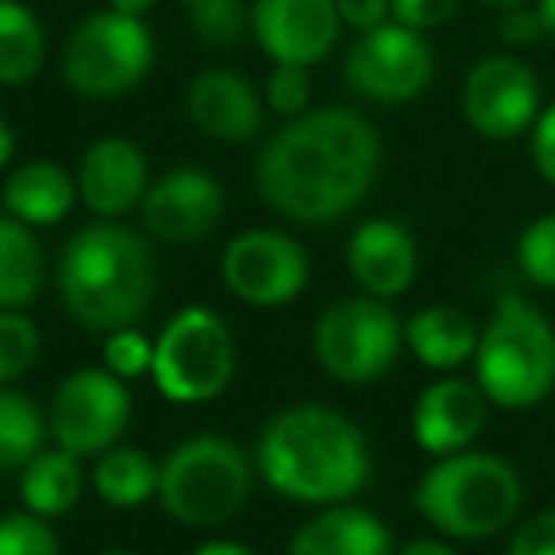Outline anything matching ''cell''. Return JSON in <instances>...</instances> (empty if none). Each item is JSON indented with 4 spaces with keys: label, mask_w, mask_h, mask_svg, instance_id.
Wrapping results in <instances>:
<instances>
[{
    "label": "cell",
    "mask_w": 555,
    "mask_h": 555,
    "mask_svg": "<svg viewBox=\"0 0 555 555\" xmlns=\"http://www.w3.org/2000/svg\"><path fill=\"white\" fill-rule=\"evenodd\" d=\"M377 171L380 138L370 118L350 107H320L289 118L262 145L255 186L286 221L327 224L362 206Z\"/></svg>",
    "instance_id": "obj_1"
},
{
    "label": "cell",
    "mask_w": 555,
    "mask_h": 555,
    "mask_svg": "<svg viewBox=\"0 0 555 555\" xmlns=\"http://www.w3.org/2000/svg\"><path fill=\"white\" fill-rule=\"evenodd\" d=\"M255 468L282 499L301 506L350 502L373 476L362 426L324 403L278 411L259 434Z\"/></svg>",
    "instance_id": "obj_2"
},
{
    "label": "cell",
    "mask_w": 555,
    "mask_h": 555,
    "mask_svg": "<svg viewBox=\"0 0 555 555\" xmlns=\"http://www.w3.org/2000/svg\"><path fill=\"white\" fill-rule=\"evenodd\" d=\"M156 267L145 236L118 221H95L73 232L57 259L62 305L88 332H118L153 305Z\"/></svg>",
    "instance_id": "obj_3"
},
{
    "label": "cell",
    "mask_w": 555,
    "mask_h": 555,
    "mask_svg": "<svg viewBox=\"0 0 555 555\" xmlns=\"http://www.w3.org/2000/svg\"><path fill=\"white\" fill-rule=\"evenodd\" d=\"M525 483L499 453L464 449L438 456L411 491V506L449 540H487L517 521Z\"/></svg>",
    "instance_id": "obj_4"
},
{
    "label": "cell",
    "mask_w": 555,
    "mask_h": 555,
    "mask_svg": "<svg viewBox=\"0 0 555 555\" xmlns=\"http://www.w3.org/2000/svg\"><path fill=\"white\" fill-rule=\"evenodd\" d=\"M476 385L502 411H529L555 388V327L525 297H499L491 320L479 327L472 358Z\"/></svg>",
    "instance_id": "obj_5"
},
{
    "label": "cell",
    "mask_w": 555,
    "mask_h": 555,
    "mask_svg": "<svg viewBox=\"0 0 555 555\" xmlns=\"http://www.w3.org/2000/svg\"><path fill=\"white\" fill-rule=\"evenodd\" d=\"M251 461L221 434H194L160 461L156 502L191 529L229 525L251 499Z\"/></svg>",
    "instance_id": "obj_6"
},
{
    "label": "cell",
    "mask_w": 555,
    "mask_h": 555,
    "mask_svg": "<svg viewBox=\"0 0 555 555\" xmlns=\"http://www.w3.org/2000/svg\"><path fill=\"white\" fill-rule=\"evenodd\" d=\"M236 343L221 312L206 305L179 309L153 339V385L171 403H209L232 385Z\"/></svg>",
    "instance_id": "obj_7"
},
{
    "label": "cell",
    "mask_w": 555,
    "mask_h": 555,
    "mask_svg": "<svg viewBox=\"0 0 555 555\" xmlns=\"http://www.w3.org/2000/svg\"><path fill=\"white\" fill-rule=\"evenodd\" d=\"M403 347V324L392 301L358 294L327 305L312 327L317 365L339 385H373L380 380Z\"/></svg>",
    "instance_id": "obj_8"
},
{
    "label": "cell",
    "mask_w": 555,
    "mask_h": 555,
    "mask_svg": "<svg viewBox=\"0 0 555 555\" xmlns=\"http://www.w3.org/2000/svg\"><path fill=\"white\" fill-rule=\"evenodd\" d=\"M153 69V35L138 16L115 9L80 20L62 54V77L85 100H115Z\"/></svg>",
    "instance_id": "obj_9"
},
{
    "label": "cell",
    "mask_w": 555,
    "mask_h": 555,
    "mask_svg": "<svg viewBox=\"0 0 555 555\" xmlns=\"http://www.w3.org/2000/svg\"><path fill=\"white\" fill-rule=\"evenodd\" d=\"M47 426L50 438L80 461L107 453L130 426V388L103 365L73 370L50 396Z\"/></svg>",
    "instance_id": "obj_10"
},
{
    "label": "cell",
    "mask_w": 555,
    "mask_h": 555,
    "mask_svg": "<svg viewBox=\"0 0 555 555\" xmlns=\"http://www.w3.org/2000/svg\"><path fill=\"white\" fill-rule=\"evenodd\" d=\"M343 77H347L350 92L362 100L380 103V107H400V103L423 95L434 80V50L423 39V31H411V27L388 20V24L358 35L343 62Z\"/></svg>",
    "instance_id": "obj_11"
},
{
    "label": "cell",
    "mask_w": 555,
    "mask_h": 555,
    "mask_svg": "<svg viewBox=\"0 0 555 555\" xmlns=\"http://www.w3.org/2000/svg\"><path fill=\"white\" fill-rule=\"evenodd\" d=\"M221 282L251 309H282L309 286V255L289 232L247 229L224 244Z\"/></svg>",
    "instance_id": "obj_12"
},
{
    "label": "cell",
    "mask_w": 555,
    "mask_h": 555,
    "mask_svg": "<svg viewBox=\"0 0 555 555\" xmlns=\"http://www.w3.org/2000/svg\"><path fill=\"white\" fill-rule=\"evenodd\" d=\"M464 122L487 141H514L540 115V80L521 57L487 54L468 69L461 88Z\"/></svg>",
    "instance_id": "obj_13"
},
{
    "label": "cell",
    "mask_w": 555,
    "mask_h": 555,
    "mask_svg": "<svg viewBox=\"0 0 555 555\" xmlns=\"http://www.w3.org/2000/svg\"><path fill=\"white\" fill-rule=\"evenodd\" d=\"M251 31L270 62L312 69L335 50L343 20L335 0H255Z\"/></svg>",
    "instance_id": "obj_14"
},
{
    "label": "cell",
    "mask_w": 555,
    "mask_h": 555,
    "mask_svg": "<svg viewBox=\"0 0 555 555\" xmlns=\"http://www.w3.org/2000/svg\"><path fill=\"white\" fill-rule=\"evenodd\" d=\"M224 194L209 171L176 168L149 183L141 198V224L164 244H194L221 224Z\"/></svg>",
    "instance_id": "obj_15"
},
{
    "label": "cell",
    "mask_w": 555,
    "mask_h": 555,
    "mask_svg": "<svg viewBox=\"0 0 555 555\" xmlns=\"http://www.w3.org/2000/svg\"><path fill=\"white\" fill-rule=\"evenodd\" d=\"M487 408H491V400H487L476 380L438 377L418 392L415 411H411V438L434 461L464 453L483 434Z\"/></svg>",
    "instance_id": "obj_16"
},
{
    "label": "cell",
    "mask_w": 555,
    "mask_h": 555,
    "mask_svg": "<svg viewBox=\"0 0 555 555\" xmlns=\"http://www.w3.org/2000/svg\"><path fill=\"white\" fill-rule=\"evenodd\" d=\"M149 191V160L138 141L100 138L85 149L77 168V198L100 221H118L130 209H141Z\"/></svg>",
    "instance_id": "obj_17"
},
{
    "label": "cell",
    "mask_w": 555,
    "mask_h": 555,
    "mask_svg": "<svg viewBox=\"0 0 555 555\" xmlns=\"http://www.w3.org/2000/svg\"><path fill=\"white\" fill-rule=\"evenodd\" d=\"M347 270L354 286L380 301H396L418 274L415 236L392 217H370L347 240Z\"/></svg>",
    "instance_id": "obj_18"
},
{
    "label": "cell",
    "mask_w": 555,
    "mask_h": 555,
    "mask_svg": "<svg viewBox=\"0 0 555 555\" xmlns=\"http://www.w3.org/2000/svg\"><path fill=\"white\" fill-rule=\"evenodd\" d=\"M186 115L206 138L240 145L262 130V100L251 80L232 69H202L186 88Z\"/></svg>",
    "instance_id": "obj_19"
},
{
    "label": "cell",
    "mask_w": 555,
    "mask_h": 555,
    "mask_svg": "<svg viewBox=\"0 0 555 555\" xmlns=\"http://www.w3.org/2000/svg\"><path fill=\"white\" fill-rule=\"evenodd\" d=\"M286 555H396L392 532L377 514L339 502L320 506L301 529L294 532Z\"/></svg>",
    "instance_id": "obj_20"
},
{
    "label": "cell",
    "mask_w": 555,
    "mask_h": 555,
    "mask_svg": "<svg viewBox=\"0 0 555 555\" xmlns=\"http://www.w3.org/2000/svg\"><path fill=\"white\" fill-rule=\"evenodd\" d=\"M403 347L426 365V370L453 373L476 358L479 347V327L472 317L453 305H430L418 309L415 317L403 324Z\"/></svg>",
    "instance_id": "obj_21"
},
{
    "label": "cell",
    "mask_w": 555,
    "mask_h": 555,
    "mask_svg": "<svg viewBox=\"0 0 555 555\" xmlns=\"http://www.w3.org/2000/svg\"><path fill=\"white\" fill-rule=\"evenodd\" d=\"M4 214L16 221L31 224V229H47L57 224L77 202V176L57 168L54 160H27L4 179Z\"/></svg>",
    "instance_id": "obj_22"
},
{
    "label": "cell",
    "mask_w": 555,
    "mask_h": 555,
    "mask_svg": "<svg viewBox=\"0 0 555 555\" xmlns=\"http://www.w3.org/2000/svg\"><path fill=\"white\" fill-rule=\"evenodd\" d=\"M85 464L77 453L54 446V449H39L31 461L20 468V499L24 509L39 517H65L85 494Z\"/></svg>",
    "instance_id": "obj_23"
},
{
    "label": "cell",
    "mask_w": 555,
    "mask_h": 555,
    "mask_svg": "<svg viewBox=\"0 0 555 555\" xmlns=\"http://www.w3.org/2000/svg\"><path fill=\"white\" fill-rule=\"evenodd\" d=\"M47 282V255L31 224L0 214V309H24Z\"/></svg>",
    "instance_id": "obj_24"
},
{
    "label": "cell",
    "mask_w": 555,
    "mask_h": 555,
    "mask_svg": "<svg viewBox=\"0 0 555 555\" xmlns=\"http://www.w3.org/2000/svg\"><path fill=\"white\" fill-rule=\"evenodd\" d=\"M160 487V461L133 446H115L95 456L92 491L100 494L103 506L111 509H138L149 499H156Z\"/></svg>",
    "instance_id": "obj_25"
},
{
    "label": "cell",
    "mask_w": 555,
    "mask_h": 555,
    "mask_svg": "<svg viewBox=\"0 0 555 555\" xmlns=\"http://www.w3.org/2000/svg\"><path fill=\"white\" fill-rule=\"evenodd\" d=\"M47 62V31L20 0H0V85L20 88L39 77Z\"/></svg>",
    "instance_id": "obj_26"
},
{
    "label": "cell",
    "mask_w": 555,
    "mask_h": 555,
    "mask_svg": "<svg viewBox=\"0 0 555 555\" xmlns=\"http://www.w3.org/2000/svg\"><path fill=\"white\" fill-rule=\"evenodd\" d=\"M47 415L31 396L16 392L12 385H0V476L20 472L47 441Z\"/></svg>",
    "instance_id": "obj_27"
},
{
    "label": "cell",
    "mask_w": 555,
    "mask_h": 555,
    "mask_svg": "<svg viewBox=\"0 0 555 555\" xmlns=\"http://www.w3.org/2000/svg\"><path fill=\"white\" fill-rule=\"evenodd\" d=\"M42 335L20 309H0V385H16L39 362Z\"/></svg>",
    "instance_id": "obj_28"
},
{
    "label": "cell",
    "mask_w": 555,
    "mask_h": 555,
    "mask_svg": "<svg viewBox=\"0 0 555 555\" xmlns=\"http://www.w3.org/2000/svg\"><path fill=\"white\" fill-rule=\"evenodd\" d=\"M517 267L532 286L555 289V214L525 224V232L517 236Z\"/></svg>",
    "instance_id": "obj_29"
},
{
    "label": "cell",
    "mask_w": 555,
    "mask_h": 555,
    "mask_svg": "<svg viewBox=\"0 0 555 555\" xmlns=\"http://www.w3.org/2000/svg\"><path fill=\"white\" fill-rule=\"evenodd\" d=\"M0 555H62V544L47 517L16 509L0 517Z\"/></svg>",
    "instance_id": "obj_30"
},
{
    "label": "cell",
    "mask_w": 555,
    "mask_h": 555,
    "mask_svg": "<svg viewBox=\"0 0 555 555\" xmlns=\"http://www.w3.org/2000/svg\"><path fill=\"white\" fill-rule=\"evenodd\" d=\"M191 24H194V35H198L206 47H232L240 42L247 27V12L240 0H202L191 9Z\"/></svg>",
    "instance_id": "obj_31"
},
{
    "label": "cell",
    "mask_w": 555,
    "mask_h": 555,
    "mask_svg": "<svg viewBox=\"0 0 555 555\" xmlns=\"http://www.w3.org/2000/svg\"><path fill=\"white\" fill-rule=\"evenodd\" d=\"M103 370H111L122 380L153 373V339L141 335L138 324L107 332V343H103Z\"/></svg>",
    "instance_id": "obj_32"
},
{
    "label": "cell",
    "mask_w": 555,
    "mask_h": 555,
    "mask_svg": "<svg viewBox=\"0 0 555 555\" xmlns=\"http://www.w3.org/2000/svg\"><path fill=\"white\" fill-rule=\"evenodd\" d=\"M262 100L270 103V111L282 118H297L309 111L312 103V80L305 65H282L274 62L267 77V88H262Z\"/></svg>",
    "instance_id": "obj_33"
},
{
    "label": "cell",
    "mask_w": 555,
    "mask_h": 555,
    "mask_svg": "<svg viewBox=\"0 0 555 555\" xmlns=\"http://www.w3.org/2000/svg\"><path fill=\"white\" fill-rule=\"evenodd\" d=\"M506 555H555V509L525 517L509 537Z\"/></svg>",
    "instance_id": "obj_34"
},
{
    "label": "cell",
    "mask_w": 555,
    "mask_h": 555,
    "mask_svg": "<svg viewBox=\"0 0 555 555\" xmlns=\"http://www.w3.org/2000/svg\"><path fill=\"white\" fill-rule=\"evenodd\" d=\"M456 9H461V0H392V20L411 31H430V27L446 24Z\"/></svg>",
    "instance_id": "obj_35"
},
{
    "label": "cell",
    "mask_w": 555,
    "mask_h": 555,
    "mask_svg": "<svg viewBox=\"0 0 555 555\" xmlns=\"http://www.w3.org/2000/svg\"><path fill=\"white\" fill-rule=\"evenodd\" d=\"M529 133H532V138H529L532 164H537L540 179H544L547 186H555V103L540 111Z\"/></svg>",
    "instance_id": "obj_36"
},
{
    "label": "cell",
    "mask_w": 555,
    "mask_h": 555,
    "mask_svg": "<svg viewBox=\"0 0 555 555\" xmlns=\"http://www.w3.org/2000/svg\"><path fill=\"white\" fill-rule=\"evenodd\" d=\"M499 39L506 42V47H532V42L544 39V27H540V16H537V4H521V9L502 12Z\"/></svg>",
    "instance_id": "obj_37"
},
{
    "label": "cell",
    "mask_w": 555,
    "mask_h": 555,
    "mask_svg": "<svg viewBox=\"0 0 555 555\" xmlns=\"http://www.w3.org/2000/svg\"><path fill=\"white\" fill-rule=\"evenodd\" d=\"M335 9H339L343 27H350L358 35L392 20V0H335Z\"/></svg>",
    "instance_id": "obj_38"
},
{
    "label": "cell",
    "mask_w": 555,
    "mask_h": 555,
    "mask_svg": "<svg viewBox=\"0 0 555 555\" xmlns=\"http://www.w3.org/2000/svg\"><path fill=\"white\" fill-rule=\"evenodd\" d=\"M396 555H461L449 540H434V537H423V540H411L403 544Z\"/></svg>",
    "instance_id": "obj_39"
},
{
    "label": "cell",
    "mask_w": 555,
    "mask_h": 555,
    "mask_svg": "<svg viewBox=\"0 0 555 555\" xmlns=\"http://www.w3.org/2000/svg\"><path fill=\"white\" fill-rule=\"evenodd\" d=\"M191 555H255V552L247 544H240V540H206Z\"/></svg>",
    "instance_id": "obj_40"
},
{
    "label": "cell",
    "mask_w": 555,
    "mask_h": 555,
    "mask_svg": "<svg viewBox=\"0 0 555 555\" xmlns=\"http://www.w3.org/2000/svg\"><path fill=\"white\" fill-rule=\"evenodd\" d=\"M532 4H537L540 27H544V39L555 47V0H532Z\"/></svg>",
    "instance_id": "obj_41"
},
{
    "label": "cell",
    "mask_w": 555,
    "mask_h": 555,
    "mask_svg": "<svg viewBox=\"0 0 555 555\" xmlns=\"http://www.w3.org/2000/svg\"><path fill=\"white\" fill-rule=\"evenodd\" d=\"M12 153H16V138H12L9 118L0 115V171H4L12 164Z\"/></svg>",
    "instance_id": "obj_42"
},
{
    "label": "cell",
    "mask_w": 555,
    "mask_h": 555,
    "mask_svg": "<svg viewBox=\"0 0 555 555\" xmlns=\"http://www.w3.org/2000/svg\"><path fill=\"white\" fill-rule=\"evenodd\" d=\"M156 0H107V9H115V12H122V16H145L149 9H153Z\"/></svg>",
    "instance_id": "obj_43"
},
{
    "label": "cell",
    "mask_w": 555,
    "mask_h": 555,
    "mask_svg": "<svg viewBox=\"0 0 555 555\" xmlns=\"http://www.w3.org/2000/svg\"><path fill=\"white\" fill-rule=\"evenodd\" d=\"M479 4L491 12H509V9H521V4H532V0H479Z\"/></svg>",
    "instance_id": "obj_44"
},
{
    "label": "cell",
    "mask_w": 555,
    "mask_h": 555,
    "mask_svg": "<svg viewBox=\"0 0 555 555\" xmlns=\"http://www.w3.org/2000/svg\"><path fill=\"white\" fill-rule=\"evenodd\" d=\"M100 555H133V552H122V547H111V552H100Z\"/></svg>",
    "instance_id": "obj_45"
},
{
    "label": "cell",
    "mask_w": 555,
    "mask_h": 555,
    "mask_svg": "<svg viewBox=\"0 0 555 555\" xmlns=\"http://www.w3.org/2000/svg\"><path fill=\"white\" fill-rule=\"evenodd\" d=\"M183 4H186V9H194V4H202V0H183Z\"/></svg>",
    "instance_id": "obj_46"
},
{
    "label": "cell",
    "mask_w": 555,
    "mask_h": 555,
    "mask_svg": "<svg viewBox=\"0 0 555 555\" xmlns=\"http://www.w3.org/2000/svg\"><path fill=\"white\" fill-rule=\"evenodd\" d=\"M552 400H555V388H552Z\"/></svg>",
    "instance_id": "obj_47"
}]
</instances>
